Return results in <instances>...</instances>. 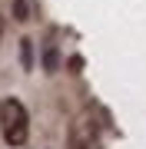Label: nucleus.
Listing matches in <instances>:
<instances>
[{
	"label": "nucleus",
	"instance_id": "nucleus-1",
	"mask_svg": "<svg viewBox=\"0 0 146 149\" xmlns=\"http://www.w3.org/2000/svg\"><path fill=\"white\" fill-rule=\"evenodd\" d=\"M0 133H3V143L7 146H23L30 136V116H27V106L13 96L0 100Z\"/></svg>",
	"mask_w": 146,
	"mask_h": 149
},
{
	"label": "nucleus",
	"instance_id": "nucleus-2",
	"mask_svg": "<svg viewBox=\"0 0 146 149\" xmlns=\"http://www.w3.org/2000/svg\"><path fill=\"white\" fill-rule=\"evenodd\" d=\"M70 149H103L100 123L93 119V113H80L70 123Z\"/></svg>",
	"mask_w": 146,
	"mask_h": 149
},
{
	"label": "nucleus",
	"instance_id": "nucleus-3",
	"mask_svg": "<svg viewBox=\"0 0 146 149\" xmlns=\"http://www.w3.org/2000/svg\"><path fill=\"white\" fill-rule=\"evenodd\" d=\"M20 63H23V70L33 66V43L30 40H20Z\"/></svg>",
	"mask_w": 146,
	"mask_h": 149
},
{
	"label": "nucleus",
	"instance_id": "nucleus-4",
	"mask_svg": "<svg viewBox=\"0 0 146 149\" xmlns=\"http://www.w3.org/2000/svg\"><path fill=\"white\" fill-rule=\"evenodd\" d=\"M13 20H20V23L30 20V3H27V0H17V3H13Z\"/></svg>",
	"mask_w": 146,
	"mask_h": 149
},
{
	"label": "nucleus",
	"instance_id": "nucleus-5",
	"mask_svg": "<svg viewBox=\"0 0 146 149\" xmlns=\"http://www.w3.org/2000/svg\"><path fill=\"white\" fill-rule=\"evenodd\" d=\"M57 63H60V56H57V47H53V43H50V47H47V60H43L47 73H53V70H57Z\"/></svg>",
	"mask_w": 146,
	"mask_h": 149
},
{
	"label": "nucleus",
	"instance_id": "nucleus-6",
	"mask_svg": "<svg viewBox=\"0 0 146 149\" xmlns=\"http://www.w3.org/2000/svg\"><path fill=\"white\" fill-rule=\"evenodd\" d=\"M0 40H3V17H0Z\"/></svg>",
	"mask_w": 146,
	"mask_h": 149
}]
</instances>
